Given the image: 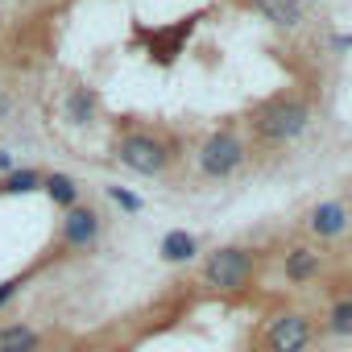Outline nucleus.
Wrapping results in <instances>:
<instances>
[{
	"label": "nucleus",
	"mask_w": 352,
	"mask_h": 352,
	"mask_svg": "<svg viewBox=\"0 0 352 352\" xmlns=\"http://www.w3.org/2000/svg\"><path fill=\"white\" fill-rule=\"evenodd\" d=\"M311 129V104L302 96H274L253 112V133L265 145H286Z\"/></svg>",
	"instance_id": "f257e3e1"
},
{
	"label": "nucleus",
	"mask_w": 352,
	"mask_h": 352,
	"mask_svg": "<svg viewBox=\"0 0 352 352\" xmlns=\"http://www.w3.org/2000/svg\"><path fill=\"white\" fill-rule=\"evenodd\" d=\"M116 157H120L124 170L141 174V179H157V174H166V166L174 162L170 141L157 137V133H149V129H133V133H124V137L116 141Z\"/></svg>",
	"instance_id": "f03ea898"
},
{
	"label": "nucleus",
	"mask_w": 352,
	"mask_h": 352,
	"mask_svg": "<svg viewBox=\"0 0 352 352\" xmlns=\"http://www.w3.org/2000/svg\"><path fill=\"white\" fill-rule=\"evenodd\" d=\"M257 274V257L253 249L245 245H224V249H212L208 261H204V282L220 294H232V290H245Z\"/></svg>",
	"instance_id": "7ed1b4c3"
},
{
	"label": "nucleus",
	"mask_w": 352,
	"mask_h": 352,
	"mask_svg": "<svg viewBox=\"0 0 352 352\" xmlns=\"http://www.w3.org/2000/svg\"><path fill=\"white\" fill-rule=\"evenodd\" d=\"M195 162H199V174H204V179H232V174L245 166V137H241L236 129H216V133L199 145Z\"/></svg>",
	"instance_id": "20e7f679"
},
{
	"label": "nucleus",
	"mask_w": 352,
	"mask_h": 352,
	"mask_svg": "<svg viewBox=\"0 0 352 352\" xmlns=\"http://www.w3.org/2000/svg\"><path fill=\"white\" fill-rule=\"evenodd\" d=\"M315 344V319L302 311H282L265 327V352H307Z\"/></svg>",
	"instance_id": "39448f33"
},
{
	"label": "nucleus",
	"mask_w": 352,
	"mask_h": 352,
	"mask_svg": "<svg viewBox=\"0 0 352 352\" xmlns=\"http://www.w3.org/2000/svg\"><path fill=\"white\" fill-rule=\"evenodd\" d=\"M100 228H104V220H100V212L96 208H87V204H75V208H67V216H63V245L67 249H91L96 241H100Z\"/></svg>",
	"instance_id": "423d86ee"
},
{
	"label": "nucleus",
	"mask_w": 352,
	"mask_h": 352,
	"mask_svg": "<svg viewBox=\"0 0 352 352\" xmlns=\"http://www.w3.org/2000/svg\"><path fill=\"white\" fill-rule=\"evenodd\" d=\"M348 228H352V212L340 199H323L307 212V232L319 236V241H340Z\"/></svg>",
	"instance_id": "0eeeda50"
},
{
	"label": "nucleus",
	"mask_w": 352,
	"mask_h": 352,
	"mask_svg": "<svg viewBox=\"0 0 352 352\" xmlns=\"http://www.w3.org/2000/svg\"><path fill=\"white\" fill-rule=\"evenodd\" d=\"M319 270H323V257H319V249H311V245H290V249L282 253V278H286L290 286H311V282L319 278Z\"/></svg>",
	"instance_id": "6e6552de"
},
{
	"label": "nucleus",
	"mask_w": 352,
	"mask_h": 352,
	"mask_svg": "<svg viewBox=\"0 0 352 352\" xmlns=\"http://www.w3.org/2000/svg\"><path fill=\"white\" fill-rule=\"evenodd\" d=\"M199 236L195 232H187V228H170L166 236H162V245H157V257L166 261V265H187V261H195L199 257Z\"/></svg>",
	"instance_id": "1a4fd4ad"
},
{
	"label": "nucleus",
	"mask_w": 352,
	"mask_h": 352,
	"mask_svg": "<svg viewBox=\"0 0 352 352\" xmlns=\"http://www.w3.org/2000/svg\"><path fill=\"white\" fill-rule=\"evenodd\" d=\"M0 352H42V331L30 323H5L0 327Z\"/></svg>",
	"instance_id": "9d476101"
},
{
	"label": "nucleus",
	"mask_w": 352,
	"mask_h": 352,
	"mask_svg": "<svg viewBox=\"0 0 352 352\" xmlns=\"http://www.w3.org/2000/svg\"><path fill=\"white\" fill-rule=\"evenodd\" d=\"M323 327H327V336H336V340H348V336H352V294H336V298L327 302Z\"/></svg>",
	"instance_id": "9b49d317"
},
{
	"label": "nucleus",
	"mask_w": 352,
	"mask_h": 352,
	"mask_svg": "<svg viewBox=\"0 0 352 352\" xmlns=\"http://www.w3.org/2000/svg\"><path fill=\"white\" fill-rule=\"evenodd\" d=\"M42 191H46L63 212L79 204V183L71 179V174H46V179H42Z\"/></svg>",
	"instance_id": "f8f14e48"
},
{
	"label": "nucleus",
	"mask_w": 352,
	"mask_h": 352,
	"mask_svg": "<svg viewBox=\"0 0 352 352\" xmlns=\"http://www.w3.org/2000/svg\"><path fill=\"white\" fill-rule=\"evenodd\" d=\"M253 5H257L274 25H286V30L298 25V17H302V13H298V0H253Z\"/></svg>",
	"instance_id": "ddd939ff"
},
{
	"label": "nucleus",
	"mask_w": 352,
	"mask_h": 352,
	"mask_svg": "<svg viewBox=\"0 0 352 352\" xmlns=\"http://www.w3.org/2000/svg\"><path fill=\"white\" fill-rule=\"evenodd\" d=\"M42 179H46V174H38V170H9L5 179H0V191H5V195H25V191H42Z\"/></svg>",
	"instance_id": "4468645a"
},
{
	"label": "nucleus",
	"mask_w": 352,
	"mask_h": 352,
	"mask_svg": "<svg viewBox=\"0 0 352 352\" xmlns=\"http://www.w3.org/2000/svg\"><path fill=\"white\" fill-rule=\"evenodd\" d=\"M67 116H71L75 124H91V120H96V96L83 91V87H75V91L67 96Z\"/></svg>",
	"instance_id": "2eb2a0df"
},
{
	"label": "nucleus",
	"mask_w": 352,
	"mask_h": 352,
	"mask_svg": "<svg viewBox=\"0 0 352 352\" xmlns=\"http://www.w3.org/2000/svg\"><path fill=\"white\" fill-rule=\"evenodd\" d=\"M104 195L120 208V212H129V216H137L145 204H141V195H133V191H124V187H104Z\"/></svg>",
	"instance_id": "dca6fc26"
},
{
	"label": "nucleus",
	"mask_w": 352,
	"mask_h": 352,
	"mask_svg": "<svg viewBox=\"0 0 352 352\" xmlns=\"http://www.w3.org/2000/svg\"><path fill=\"white\" fill-rule=\"evenodd\" d=\"M17 290H21V278L0 282V307H5V302H13V298H17Z\"/></svg>",
	"instance_id": "f3484780"
},
{
	"label": "nucleus",
	"mask_w": 352,
	"mask_h": 352,
	"mask_svg": "<svg viewBox=\"0 0 352 352\" xmlns=\"http://www.w3.org/2000/svg\"><path fill=\"white\" fill-rule=\"evenodd\" d=\"M0 170H5V174L17 170V166H13V153H5V149H0Z\"/></svg>",
	"instance_id": "a211bd4d"
}]
</instances>
